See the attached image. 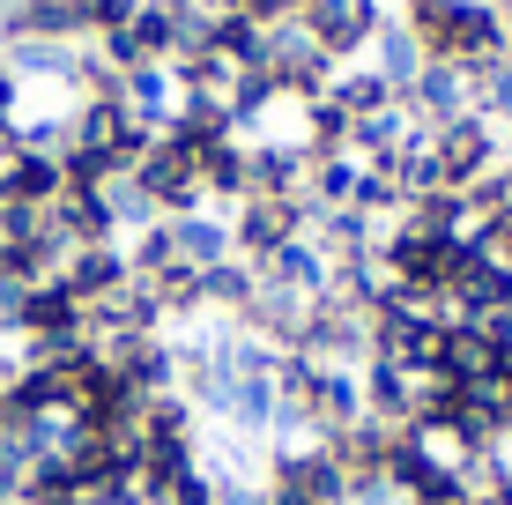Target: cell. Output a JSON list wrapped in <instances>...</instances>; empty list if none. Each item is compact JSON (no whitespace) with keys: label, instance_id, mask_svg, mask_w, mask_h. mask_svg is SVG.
<instances>
[{"label":"cell","instance_id":"1","mask_svg":"<svg viewBox=\"0 0 512 505\" xmlns=\"http://www.w3.org/2000/svg\"><path fill=\"white\" fill-rule=\"evenodd\" d=\"M431 149H438L446 186H453V194H468L475 179H490V171H498L505 127H498V119H483V112H461V119H446V127H431Z\"/></svg>","mask_w":512,"mask_h":505},{"label":"cell","instance_id":"2","mask_svg":"<svg viewBox=\"0 0 512 505\" xmlns=\"http://www.w3.org/2000/svg\"><path fill=\"white\" fill-rule=\"evenodd\" d=\"M134 186L156 201V216H201V208H208L201 164H193V149L171 142V134H156V149L134 164Z\"/></svg>","mask_w":512,"mask_h":505},{"label":"cell","instance_id":"3","mask_svg":"<svg viewBox=\"0 0 512 505\" xmlns=\"http://www.w3.org/2000/svg\"><path fill=\"white\" fill-rule=\"evenodd\" d=\"M223 216H231L238 260H268L275 246L305 238V194H245V201L223 208Z\"/></svg>","mask_w":512,"mask_h":505},{"label":"cell","instance_id":"4","mask_svg":"<svg viewBox=\"0 0 512 505\" xmlns=\"http://www.w3.org/2000/svg\"><path fill=\"white\" fill-rule=\"evenodd\" d=\"M386 0H312L305 15H297V23L312 30V45L327 52V60H364V52H372V38H379V23H386Z\"/></svg>","mask_w":512,"mask_h":505},{"label":"cell","instance_id":"5","mask_svg":"<svg viewBox=\"0 0 512 505\" xmlns=\"http://www.w3.org/2000/svg\"><path fill=\"white\" fill-rule=\"evenodd\" d=\"M505 52H512L505 8H498V0H461V8H453V52H446V60L468 67V75H483V67H498Z\"/></svg>","mask_w":512,"mask_h":505},{"label":"cell","instance_id":"6","mask_svg":"<svg viewBox=\"0 0 512 505\" xmlns=\"http://www.w3.org/2000/svg\"><path fill=\"white\" fill-rule=\"evenodd\" d=\"M127 275H134V260H127V238H112V246H75V253H67V268L52 275V283H60L75 305H97L104 290H119Z\"/></svg>","mask_w":512,"mask_h":505},{"label":"cell","instance_id":"7","mask_svg":"<svg viewBox=\"0 0 512 505\" xmlns=\"http://www.w3.org/2000/svg\"><path fill=\"white\" fill-rule=\"evenodd\" d=\"M401 104H409V112L423 119V127H446V119L475 112V82H468V67H453V60H423L416 90L401 97Z\"/></svg>","mask_w":512,"mask_h":505},{"label":"cell","instance_id":"8","mask_svg":"<svg viewBox=\"0 0 512 505\" xmlns=\"http://www.w3.org/2000/svg\"><path fill=\"white\" fill-rule=\"evenodd\" d=\"M60 194H67V171H60V156H45V149H15V156H0V201L52 208Z\"/></svg>","mask_w":512,"mask_h":505},{"label":"cell","instance_id":"9","mask_svg":"<svg viewBox=\"0 0 512 505\" xmlns=\"http://www.w3.org/2000/svg\"><path fill=\"white\" fill-rule=\"evenodd\" d=\"M312 156L282 142H245V194H305Z\"/></svg>","mask_w":512,"mask_h":505},{"label":"cell","instance_id":"10","mask_svg":"<svg viewBox=\"0 0 512 505\" xmlns=\"http://www.w3.org/2000/svg\"><path fill=\"white\" fill-rule=\"evenodd\" d=\"M253 268H260V283L290 290V298H320L327 290V253L312 246V238H290V246H275L268 260H253Z\"/></svg>","mask_w":512,"mask_h":505},{"label":"cell","instance_id":"11","mask_svg":"<svg viewBox=\"0 0 512 505\" xmlns=\"http://www.w3.org/2000/svg\"><path fill=\"white\" fill-rule=\"evenodd\" d=\"M416 134H431V127H423V119L409 112V104L394 97L386 112H372V119H357V127H349V149H357L364 164H386V156H401V149L416 142Z\"/></svg>","mask_w":512,"mask_h":505},{"label":"cell","instance_id":"12","mask_svg":"<svg viewBox=\"0 0 512 505\" xmlns=\"http://www.w3.org/2000/svg\"><path fill=\"white\" fill-rule=\"evenodd\" d=\"M171 246H179L186 268H223L238 246H231V216L223 208H201V216H171Z\"/></svg>","mask_w":512,"mask_h":505},{"label":"cell","instance_id":"13","mask_svg":"<svg viewBox=\"0 0 512 505\" xmlns=\"http://www.w3.org/2000/svg\"><path fill=\"white\" fill-rule=\"evenodd\" d=\"M357 379H364V416H379V424H394V431H409V424H416V394H409V372H401L394 357H372Z\"/></svg>","mask_w":512,"mask_h":505},{"label":"cell","instance_id":"14","mask_svg":"<svg viewBox=\"0 0 512 505\" xmlns=\"http://www.w3.org/2000/svg\"><path fill=\"white\" fill-rule=\"evenodd\" d=\"M193 164H201L208 208L245 201V142H238V134H216V142H201V149H193Z\"/></svg>","mask_w":512,"mask_h":505},{"label":"cell","instance_id":"15","mask_svg":"<svg viewBox=\"0 0 512 505\" xmlns=\"http://www.w3.org/2000/svg\"><path fill=\"white\" fill-rule=\"evenodd\" d=\"M327 97L342 104V119L357 127V119H372V112L394 104V82H386L372 60H349V67H334V90H327Z\"/></svg>","mask_w":512,"mask_h":505},{"label":"cell","instance_id":"16","mask_svg":"<svg viewBox=\"0 0 512 505\" xmlns=\"http://www.w3.org/2000/svg\"><path fill=\"white\" fill-rule=\"evenodd\" d=\"M364 60H372L386 82H394V97H409L416 75H423V45L401 30V15H386V23H379V38H372V52H364Z\"/></svg>","mask_w":512,"mask_h":505},{"label":"cell","instance_id":"17","mask_svg":"<svg viewBox=\"0 0 512 505\" xmlns=\"http://www.w3.org/2000/svg\"><path fill=\"white\" fill-rule=\"evenodd\" d=\"M446 372L461 379H490L498 372V342H490V327L483 320H446Z\"/></svg>","mask_w":512,"mask_h":505},{"label":"cell","instance_id":"18","mask_svg":"<svg viewBox=\"0 0 512 505\" xmlns=\"http://www.w3.org/2000/svg\"><path fill=\"white\" fill-rule=\"evenodd\" d=\"M453 8H461V0H394L401 30L423 45V60H446L453 52Z\"/></svg>","mask_w":512,"mask_h":505},{"label":"cell","instance_id":"19","mask_svg":"<svg viewBox=\"0 0 512 505\" xmlns=\"http://www.w3.org/2000/svg\"><path fill=\"white\" fill-rule=\"evenodd\" d=\"M253 290H260V268L253 260H223V268H201V298H208V312H223V320H238L245 305H253Z\"/></svg>","mask_w":512,"mask_h":505},{"label":"cell","instance_id":"20","mask_svg":"<svg viewBox=\"0 0 512 505\" xmlns=\"http://www.w3.org/2000/svg\"><path fill=\"white\" fill-rule=\"evenodd\" d=\"M104 208H112V231H119V238H134V231H149V223H164V216H156V201L134 186V171H112V179H104Z\"/></svg>","mask_w":512,"mask_h":505},{"label":"cell","instance_id":"21","mask_svg":"<svg viewBox=\"0 0 512 505\" xmlns=\"http://www.w3.org/2000/svg\"><path fill=\"white\" fill-rule=\"evenodd\" d=\"M67 8H75V30H82V45H90L104 30H127L141 15V0H67Z\"/></svg>","mask_w":512,"mask_h":505},{"label":"cell","instance_id":"22","mask_svg":"<svg viewBox=\"0 0 512 505\" xmlns=\"http://www.w3.org/2000/svg\"><path fill=\"white\" fill-rule=\"evenodd\" d=\"M468 82H475V112L498 119V127H512V60L483 67V75H468Z\"/></svg>","mask_w":512,"mask_h":505},{"label":"cell","instance_id":"23","mask_svg":"<svg viewBox=\"0 0 512 505\" xmlns=\"http://www.w3.org/2000/svg\"><path fill=\"white\" fill-rule=\"evenodd\" d=\"M312 8V0H282V15H305Z\"/></svg>","mask_w":512,"mask_h":505}]
</instances>
